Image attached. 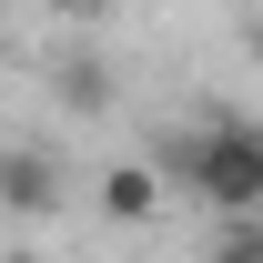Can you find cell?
Listing matches in <instances>:
<instances>
[{
  "mask_svg": "<svg viewBox=\"0 0 263 263\" xmlns=\"http://www.w3.org/2000/svg\"><path fill=\"white\" fill-rule=\"evenodd\" d=\"M162 182L202 193L213 213H263V132L253 122H202L182 142H162Z\"/></svg>",
  "mask_w": 263,
  "mask_h": 263,
  "instance_id": "cell-1",
  "label": "cell"
},
{
  "mask_svg": "<svg viewBox=\"0 0 263 263\" xmlns=\"http://www.w3.org/2000/svg\"><path fill=\"white\" fill-rule=\"evenodd\" d=\"M51 202H61V172H51V152L10 142V152H0V213H21V223H31V213H51Z\"/></svg>",
  "mask_w": 263,
  "mask_h": 263,
  "instance_id": "cell-2",
  "label": "cell"
},
{
  "mask_svg": "<svg viewBox=\"0 0 263 263\" xmlns=\"http://www.w3.org/2000/svg\"><path fill=\"white\" fill-rule=\"evenodd\" d=\"M101 213L111 223H152L162 213V162H111L101 172Z\"/></svg>",
  "mask_w": 263,
  "mask_h": 263,
  "instance_id": "cell-3",
  "label": "cell"
},
{
  "mask_svg": "<svg viewBox=\"0 0 263 263\" xmlns=\"http://www.w3.org/2000/svg\"><path fill=\"white\" fill-rule=\"evenodd\" d=\"M61 101H71V111H101V101H111V71H101V61H71L61 71Z\"/></svg>",
  "mask_w": 263,
  "mask_h": 263,
  "instance_id": "cell-4",
  "label": "cell"
},
{
  "mask_svg": "<svg viewBox=\"0 0 263 263\" xmlns=\"http://www.w3.org/2000/svg\"><path fill=\"white\" fill-rule=\"evenodd\" d=\"M213 263H263V223H253V213H233V223H223Z\"/></svg>",
  "mask_w": 263,
  "mask_h": 263,
  "instance_id": "cell-5",
  "label": "cell"
},
{
  "mask_svg": "<svg viewBox=\"0 0 263 263\" xmlns=\"http://www.w3.org/2000/svg\"><path fill=\"white\" fill-rule=\"evenodd\" d=\"M41 10H61V21H101L111 0H41Z\"/></svg>",
  "mask_w": 263,
  "mask_h": 263,
  "instance_id": "cell-6",
  "label": "cell"
},
{
  "mask_svg": "<svg viewBox=\"0 0 263 263\" xmlns=\"http://www.w3.org/2000/svg\"><path fill=\"white\" fill-rule=\"evenodd\" d=\"M0 263H31V253H0Z\"/></svg>",
  "mask_w": 263,
  "mask_h": 263,
  "instance_id": "cell-7",
  "label": "cell"
}]
</instances>
